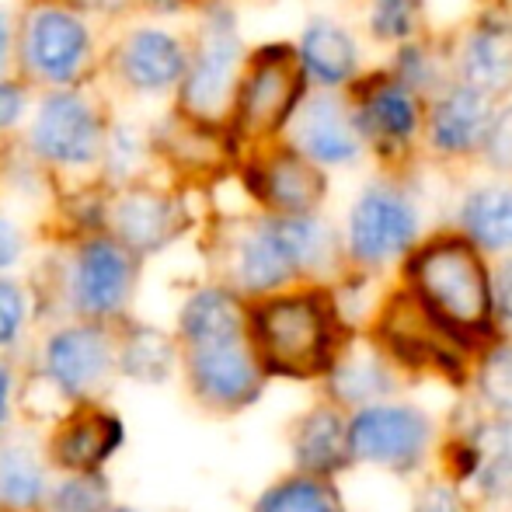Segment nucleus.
Listing matches in <instances>:
<instances>
[{
	"instance_id": "obj_2",
	"label": "nucleus",
	"mask_w": 512,
	"mask_h": 512,
	"mask_svg": "<svg viewBox=\"0 0 512 512\" xmlns=\"http://www.w3.org/2000/svg\"><path fill=\"white\" fill-rule=\"evenodd\" d=\"M405 290L474 356L502 338L495 324L492 269L485 251L464 234H436L418 244L405 258Z\"/></svg>"
},
{
	"instance_id": "obj_7",
	"label": "nucleus",
	"mask_w": 512,
	"mask_h": 512,
	"mask_svg": "<svg viewBox=\"0 0 512 512\" xmlns=\"http://www.w3.org/2000/svg\"><path fill=\"white\" fill-rule=\"evenodd\" d=\"M304 95L300 56L286 46H265L248 63L237 88V129L244 136H272L283 129Z\"/></svg>"
},
{
	"instance_id": "obj_5",
	"label": "nucleus",
	"mask_w": 512,
	"mask_h": 512,
	"mask_svg": "<svg viewBox=\"0 0 512 512\" xmlns=\"http://www.w3.org/2000/svg\"><path fill=\"white\" fill-rule=\"evenodd\" d=\"M422 216L408 192L398 185H366L349 209L345 223V258L356 272L370 276L408 258L418 248Z\"/></svg>"
},
{
	"instance_id": "obj_24",
	"label": "nucleus",
	"mask_w": 512,
	"mask_h": 512,
	"mask_svg": "<svg viewBox=\"0 0 512 512\" xmlns=\"http://www.w3.org/2000/svg\"><path fill=\"white\" fill-rule=\"evenodd\" d=\"M460 234L485 255H512V185L474 189L460 203Z\"/></svg>"
},
{
	"instance_id": "obj_28",
	"label": "nucleus",
	"mask_w": 512,
	"mask_h": 512,
	"mask_svg": "<svg viewBox=\"0 0 512 512\" xmlns=\"http://www.w3.org/2000/svg\"><path fill=\"white\" fill-rule=\"evenodd\" d=\"M175 363H178L175 342L154 328H136L133 335L119 345V370L126 373V377L147 380V384L168 380Z\"/></svg>"
},
{
	"instance_id": "obj_16",
	"label": "nucleus",
	"mask_w": 512,
	"mask_h": 512,
	"mask_svg": "<svg viewBox=\"0 0 512 512\" xmlns=\"http://www.w3.org/2000/svg\"><path fill=\"white\" fill-rule=\"evenodd\" d=\"M251 192L272 209V216H314L324 199V178L314 161L297 150H279L251 171Z\"/></svg>"
},
{
	"instance_id": "obj_34",
	"label": "nucleus",
	"mask_w": 512,
	"mask_h": 512,
	"mask_svg": "<svg viewBox=\"0 0 512 512\" xmlns=\"http://www.w3.org/2000/svg\"><path fill=\"white\" fill-rule=\"evenodd\" d=\"M492 293H495V324H499V335L512 338V255L502 258L492 269Z\"/></svg>"
},
{
	"instance_id": "obj_41",
	"label": "nucleus",
	"mask_w": 512,
	"mask_h": 512,
	"mask_svg": "<svg viewBox=\"0 0 512 512\" xmlns=\"http://www.w3.org/2000/svg\"><path fill=\"white\" fill-rule=\"evenodd\" d=\"M154 4H175V0H154Z\"/></svg>"
},
{
	"instance_id": "obj_29",
	"label": "nucleus",
	"mask_w": 512,
	"mask_h": 512,
	"mask_svg": "<svg viewBox=\"0 0 512 512\" xmlns=\"http://www.w3.org/2000/svg\"><path fill=\"white\" fill-rule=\"evenodd\" d=\"M49 512H112L102 474H70L49 495Z\"/></svg>"
},
{
	"instance_id": "obj_11",
	"label": "nucleus",
	"mask_w": 512,
	"mask_h": 512,
	"mask_svg": "<svg viewBox=\"0 0 512 512\" xmlns=\"http://www.w3.org/2000/svg\"><path fill=\"white\" fill-rule=\"evenodd\" d=\"M21 60L39 81H74L88 60V28L67 7H39L21 32Z\"/></svg>"
},
{
	"instance_id": "obj_9",
	"label": "nucleus",
	"mask_w": 512,
	"mask_h": 512,
	"mask_svg": "<svg viewBox=\"0 0 512 512\" xmlns=\"http://www.w3.org/2000/svg\"><path fill=\"white\" fill-rule=\"evenodd\" d=\"M136 283V255L115 237H95L81 244L70 272V297L88 321H105L126 307Z\"/></svg>"
},
{
	"instance_id": "obj_6",
	"label": "nucleus",
	"mask_w": 512,
	"mask_h": 512,
	"mask_svg": "<svg viewBox=\"0 0 512 512\" xmlns=\"http://www.w3.org/2000/svg\"><path fill=\"white\" fill-rule=\"evenodd\" d=\"M182 359L192 398L216 415H237L251 408L262 398L265 380H269L251 345V331L182 345Z\"/></svg>"
},
{
	"instance_id": "obj_20",
	"label": "nucleus",
	"mask_w": 512,
	"mask_h": 512,
	"mask_svg": "<svg viewBox=\"0 0 512 512\" xmlns=\"http://www.w3.org/2000/svg\"><path fill=\"white\" fill-rule=\"evenodd\" d=\"M495 126V112L488 95L474 88H453L436 108H432V147L443 150V154H467L478 143L488 140Z\"/></svg>"
},
{
	"instance_id": "obj_25",
	"label": "nucleus",
	"mask_w": 512,
	"mask_h": 512,
	"mask_svg": "<svg viewBox=\"0 0 512 512\" xmlns=\"http://www.w3.org/2000/svg\"><path fill=\"white\" fill-rule=\"evenodd\" d=\"M46 464L28 446H0V509L4 512H39L49 506Z\"/></svg>"
},
{
	"instance_id": "obj_39",
	"label": "nucleus",
	"mask_w": 512,
	"mask_h": 512,
	"mask_svg": "<svg viewBox=\"0 0 512 512\" xmlns=\"http://www.w3.org/2000/svg\"><path fill=\"white\" fill-rule=\"evenodd\" d=\"M7 49H11V25H7V14L0 11V67L7 60Z\"/></svg>"
},
{
	"instance_id": "obj_37",
	"label": "nucleus",
	"mask_w": 512,
	"mask_h": 512,
	"mask_svg": "<svg viewBox=\"0 0 512 512\" xmlns=\"http://www.w3.org/2000/svg\"><path fill=\"white\" fill-rule=\"evenodd\" d=\"M21 251H25V237H21V230L14 227L7 216H0V272L11 269V265L21 258Z\"/></svg>"
},
{
	"instance_id": "obj_1",
	"label": "nucleus",
	"mask_w": 512,
	"mask_h": 512,
	"mask_svg": "<svg viewBox=\"0 0 512 512\" xmlns=\"http://www.w3.org/2000/svg\"><path fill=\"white\" fill-rule=\"evenodd\" d=\"M251 345L262 370L283 380H328L356 338L331 286H304L262 297L248 307Z\"/></svg>"
},
{
	"instance_id": "obj_22",
	"label": "nucleus",
	"mask_w": 512,
	"mask_h": 512,
	"mask_svg": "<svg viewBox=\"0 0 512 512\" xmlns=\"http://www.w3.org/2000/svg\"><path fill=\"white\" fill-rule=\"evenodd\" d=\"M467 88L499 95L512 84V25L506 18H481L464 42Z\"/></svg>"
},
{
	"instance_id": "obj_21",
	"label": "nucleus",
	"mask_w": 512,
	"mask_h": 512,
	"mask_svg": "<svg viewBox=\"0 0 512 512\" xmlns=\"http://www.w3.org/2000/svg\"><path fill=\"white\" fill-rule=\"evenodd\" d=\"M300 154L314 164H352L359 157V126L331 98H317L297 122Z\"/></svg>"
},
{
	"instance_id": "obj_36",
	"label": "nucleus",
	"mask_w": 512,
	"mask_h": 512,
	"mask_svg": "<svg viewBox=\"0 0 512 512\" xmlns=\"http://www.w3.org/2000/svg\"><path fill=\"white\" fill-rule=\"evenodd\" d=\"M25 112V88L14 81H0V129L14 126Z\"/></svg>"
},
{
	"instance_id": "obj_32",
	"label": "nucleus",
	"mask_w": 512,
	"mask_h": 512,
	"mask_svg": "<svg viewBox=\"0 0 512 512\" xmlns=\"http://www.w3.org/2000/svg\"><path fill=\"white\" fill-rule=\"evenodd\" d=\"M28 314V297L18 283L0 279V345H11L18 338V331L25 328Z\"/></svg>"
},
{
	"instance_id": "obj_18",
	"label": "nucleus",
	"mask_w": 512,
	"mask_h": 512,
	"mask_svg": "<svg viewBox=\"0 0 512 512\" xmlns=\"http://www.w3.org/2000/svg\"><path fill=\"white\" fill-rule=\"evenodd\" d=\"M119 67L133 88L140 91H164L171 84L185 81L189 74V56H185L182 42L168 32L157 28H143L126 39L119 53Z\"/></svg>"
},
{
	"instance_id": "obj_8",
	"label": "nucleus",
	"mask_w": 512,
	"mask_h": 512,
	"mask_svg": "<svg viewBox=\"0 0 512 512\" xmlns=\"http://www.w3.org/2000/svg\"><path fill=\"white\" fill-rule=\"evenodd\" d=\"M115 366H119V349L95 321L63 328L46 342V377L63 398L77 405H91Z\"/></svg>"
},
{
	"instance_id": "obj_30",
	"label": "nucleus",
	"mask_w": 512,
	"mask_h": 512,
	"mask_svg": "<svg viewBox=\"0 0 512 512\" xmlns=\"http://www.w3.org/2000/svg\"><path fill=\"white\" fill-rule=\"evenodd\" d=\"M422 0H370V28L377 39L398 42L418 28Z\"/></svg>"
},
{
	"instance_id": "obj_13",
	"label": "nucleus",
	"mask_w": 512,
	"mask_h": 512,
	"mask_svg": "<svg viewBox=\"0 0 512 512\" xmlns=\"http://www.w3.org/2000/svg\"><path fill=\"white\" fill-rule=\"evenodd\" d=\"M35 154L56 164H88L102 150V122L77 95H49L32 126Z\"/></svg>"
},
{
	"instance_id": "obj_17",
	"label": "nucleus",
	"mask_w": 512,
	"mask_h": 512,
	"mask_svg": "<svg viewBox=\"0 0 512 512\" xmlns=\"http://www.w3.org/2000/svg\"><path fill=\"white\" fill-rule=\"evenodd\" d=\"M112 223H115V241L126 244L133 255H147V251L168 248L182 234L185 220L175 199L136 189L115 199Z\"/></svg>"
},
{
	"instance_id": "obj_31",
	"label": "nucleus",
	"mask_w": 512,
	"mask_h": 512,
	"mask_svg": "<svg viewBox=\"0 0 512 512\" xmlns=\"http://www.w3.org/2000/svg\"><path fill=\"white\" fill-rule=\"evenodd\" d=\"M411 512H471V502H467L464 488L453 485L450 478H429L415 492Z\"/></svg>"
},
{
	"instance_id": "obj_4",
	"label": "nucleus",
	"mask_w": 512,
	"mask_h": 512,
	"mask_svg": "<svg viewBox=\"0 0 512 512\" xmlns=\"http://www.w3.org/2000/svg\"><path fill=\"white\" fill-rule=\"evenodd\" d=\"M352 460L387 474H415L439 450V425L422 405L405 398L352 411Z\"/></svg>"
},
{
	"instance_id": "obj_19",
	"label": "nucleus",
	"mask_w": 512,
	"mask_h": 512,
	"mask_svg": "<svg viewBox=\"0 0 512 512\" xmlns=\"http://www.w3.org/2000/svg\"><path fill=\"white\" fill-rule=\"evenodd\" d=\"M356 126L373 143H391V147L408 143L418 129V105L411 88H405L398 77L370 81L363 88V98H359Z\"/></svg>"
},
{
	"instance_id": "obj_12",
	"label": "nucleus",
	"mask_w": 512,
	"mask_h": 512,
	"mask_svg": "<svg viewBox=\"0 0 512 512\" xmlns=\"http://www.w3.org/2000/svg\"><path fill=\"white\" fill-rule=\"evenodd\" d=\"M349 425H352V411H345L342 405H335L328 398L314 401L290 429L293 471L310 474V478L338 481L349 467H356Z\"/></svg>"
},
{
	"instance_id": "obj_3",
	"label": "nucleus",
	"mask_w": 512,
	"mask_h": 512,
	"mask_svg": "<svg viewBox=\"0 0 512 512\" xmlns=\"http://www.w3.org/2000/svg\"><path fill=\"white\" fill-rule=\"evenodd\" d=\"M366 338L380 345V352L398 366L405 380L436 377L457 391L471 387L478 356L467 352L405 286L387 293L384 304L373 310L370 324H366Z\"/></svg>"
},
{
	"instance_id": "obj_26",
	"label": "nucleus",
	"mask_w": 512,
	"mask_h": 512,
	"mask_svg": "<svg viewBox=\"0 0 512 512\" xmlns=\"http://www.w3.org/2000/svg\"><path fill=\"white\" fill-rule=\"evenodd\" d=\"M251 512H345V495L338 481L293 471L286 478L272 481L255 499Z\"/></svg>"
},
{
	"instance_id": "obj_40",
	"label": "nucleus",
	"mask_w": 512,
	"mask_h": 512,
	"mask_svg": "<svg viewBox=\"0 0 512 512\" xmlns=\"http://www.w3.org/2000/svg\"><path fill=\"white\" fill-rule=\"evenodd\" d=\"M112 512H140V509H122V506H115Z\"/></svg>"
},
{
	"instance_id": "obj_33",
	"label": "nucleus",
	"mask_w": 512,
	"mask_h": 512,
	"mask_svg": "<svg viewBox=\"0 0 512 512\" xmlns=\"http://www.w3.org/2000/svg\"><path fill=\"white\" fill-rule=\"evenodd\" d=\"M394 77H398L405 88H432L436 84V67H432V56L422 46H405L394 56Z\"/></svg>"
},
{
	"instance_id": "obj_10",
	"label": "nucleus",
	"mask_w": 512,
	"mask_h": 512,
	"mask_svg": "<svg viewBox=\"0 0 512 512\" xmlns=\"http://www.w3.org/2000/svg\"><path fill=\"white\" fill-rule=\"evenodd\" d=\"M237 63H241V42H237L234 21L220 14L206 25V35L192 56L189 74H185V112L196 115L199 122L220 119L223 108L234 98Z\"/></svg>"
},
{
	"instance_id": "obj_27",
	"label": "nucleus",
	"mask_w": 512,
	"mask_h": 512,
	"mask_svg": "<svg viewBox=\"0 0 512 512\" xmlns=\"http://www.w3.org/2000/svg\"><path fill=\"white\" fill-rule=\"evenodd\" d=\"M467 391H471V405L485 415L512 418V338L502 335L474 359Z\"/></svg>"
},
{
	"instance_id": "obj_35",
	"label": "nucleus",
	"mask_w": 512,
	"mask_h": 512,
	"mask_svg": "<svg viewBox=\"0 0 512 512\" xmlns=\"http://www.w3.org/2000/svg\"><path fill=\"white\" fill-rule=\"evenodd\" d=\"M485 154L495 168L512 171V112L495 119L492 133H488V140H485Z\"/></svg>"
},
{
	"instance_id": "obj_23",
	"label": "nucleus",
	"mask_w": 512,
	"mask_h": 512,
	"mask_svg": "<svg viewBox=\"0 0 512 512\" xmlns=\"http://www.w3.org/2000/svg\"><path fill=\"white\" fill-rule=\"evenodd\" d=\"M297 56L304 74L321 84V88H338V84L352 81V74L359 67V49L352 42V35L328 18L310 21L304 39H300Z\"/></svg>"
},
{
	"instance_id": "obj_15",
	"label": "nucleus",
	"mask_w": 512,
	"mask_h": 512,
	"mask_svg": "<svg viewBox=\"0 0 512 512\" xmlns=\"http://www.w3.org/2000/svg\"><path fill=\"white\" fill-rule=\"evenodd\" d=\"M126 432L112 411L98 405H77L49 439V460L67 474H98L115 457Z\"/></svg>"
},
{
	"instance_id": "obj_38",
	"label": "nucleus",
	"mask_w": 512,
	"mask_h": 512,
	"mask_svg": "<svg viewBox=\"0 0 512 512\" xmlns=\"http://www.w3.org/2000/svg\"><path fill=\"white\" fill-rule=\"evenodd\" d=\"M7 398H11V377H7V366L0 363V422L7 415Z\"/></svg>"
},
{
	"instance_id": "obj_14",
	"label": "nucleus",
	"mask_w": 512,
	"mask_h": 512,
	"mask_svg": "<svg viewBox=\"0 0 512 512\" xmlns=\"http://www.w3.org/2000/svg\"><path fill=\"white\" fill-rule=\"evenodd\" d=\"M321 387L328 401L342 405L345 411H359L380 401H394L405 387V377L373 338H352Z\"/></svg>"
}]
</instances>
